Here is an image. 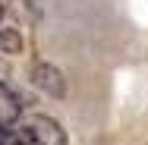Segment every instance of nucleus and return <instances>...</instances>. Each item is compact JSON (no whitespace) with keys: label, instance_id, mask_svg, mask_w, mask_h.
I'll list each match as a JSON object with an SVG mask.
<instances>
[{"label":"nucleus","instance_id":"f257e3e1","mask_svg":"<svg viewBox=\"0 0 148 145\" xmlns=\"http://www.w3.org/2000/svg\"><path fill=\"white\" fill-rule=\"evenodd\" d=\"M16 142L19 145H66V133L54 117L35 114L25 117L22 123H16Z\"/></svg>","mask_w":148,"mask_h":145},{"label":"nucleus","instance_id":"f03ea898","mask_svg":"<svg viewBox=\"0 0 148 145\" xmlns=\"http://www.w3.org/2000/svg\"><path fill=\"white\" fill-rule=\"evenodd\" d=\"M22 117V101L10 85L0 82V129H13Z\"/></svg>","mask_w":148,"mask_h":145},{"label":"nucleus","instance_id":"7ed1b4c3","mask_svg":"<svg viewBox=\"0 0 148 145\" xmlns=\"http://www.w3.org/2000/svg\"><path fill=\"white\" fill-rule=\"evenodd\" d=\"M35 76H38L35 82H38L41 88H51L54 95H63V82H60V73L54 69V66H38Z\"/></svg>","mask_w":148,"mask_h":145},{"label":"nucleus","instance_id":"20e7f679","mask_svg":"<svg viewBox=\"0 0 148 145\" xmlns=\"http://www.w3.org/2000/svg\"><path fill=\"white\" fill-rule=\"evenodd\" d=\"M22 38L16 32H0V54H19Z\"/></svg>","mask_w":148,"mask_h":145},{"label":"nucleus","instance_id":"39448f33","mask_svg":"<svg viewBox=\"0 0 148 145\" xmlns=\"http://www.w3.org/2000/svg\"><path fill=\"white\" fill-rule=\"evenodd\" d=\"M0 145H19V142H16V136L10 129H0Z\"/></svg>","mask_w":148,"mask_h":145}]
</instances>
